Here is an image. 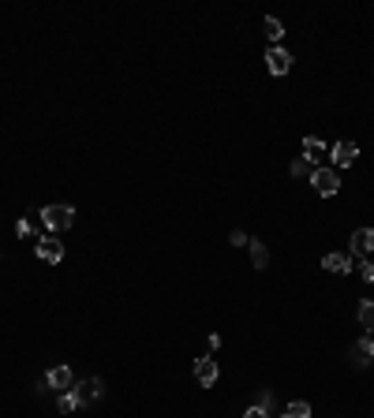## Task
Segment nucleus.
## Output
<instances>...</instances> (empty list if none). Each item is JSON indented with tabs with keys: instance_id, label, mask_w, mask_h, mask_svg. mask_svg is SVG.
<instances>
[{
	"instance_id": "obj_2",
	"label": "nucleus",
	"mask_w": 374,
	"mask_h": 418,
	"mask_svg": "<svg viewBox=\"0 0 374 418\" xmlns=\"http://www.w3.org/2000/svg\"><path fill=\"white\" fill-rule=\"evenodd\" d=\"M311 187L322 194V198H333V194L341 191V180H337V169H333V164H322V169L311 172Z\"/></svg>"
},
{
	"instance_id": "obj_14",
	"label": "nucleus",
	"mask_w": 374,
	"mask_h": 418,
	"mask_svg": "<svg viewBox=\"0 0 374 418\" xmlns=\"http://www.w3.org/2000/svg\"><path fill=\"white\" fill-rule=\"evenodd\" d=\"M281 418H311V403H307V399H292Z\"/></svg>"
},
{
	"instance_id": "obj_19",
	"label": "nucleus",
	"mask_w": 374,
	"mask_h": 418,
	"mask_svg": "<svg viewBox=\"0 0 374 418\" xmlns=\"http://www.w3.org/2000/svg\"><path fill=\"white\" fill-rule=\"evenodd\" d=\"M229 243H232V247H247V243H251V236H247V231H232Z\"/></svg>"
},
{
	"instance_id": "obj_10",
	"label": "nucleus",
	"mask_w": 374,
	"mask_h": 418,
	"mask_svg": "<svg viewBox=\"0 0 374 418\" xmlns=\"http://www.w3.org/2000/svg\"><path fill=\"white\" fill-rule=\"evenodd\" d=\"M45 381H49V388H60V392H71V388H75V374H71L68 366H53L49 374H45Z\"/></svg>"
},
{
	"instance_id": "obj_22",
	"label": "nucleus",
	"mask_w": 374,
	"mask_h": 418,
	"mask_svg": "<svg viewBox=\"0 0 374 418\" xmlns=\"http://www.w3.org/2000/svg\"><path fill=\"white\" fill-rule=\"evenodd\" d=\"M359 276L371 284V281H374V265H371V262H363V265H359Z\"/></svg>"
},
{
	"instance_id": "obj_18",
	"label": "nucleus",
	"mask_w": 374,
	"mask_h": 418,
	"mask_svg": "<svg viewBox=\"0 0 374 418\" xmlns=\"http://www.w3.org/2000/svg\"><path fill=\"white\" fill-rule=\"evenodd\" d=\"M311 172H315V169L303 161V157H296V161H292V175H296V180H303V175H311Z\"/></svg>"
},
{
	"instance_id": "obj_3",
	"label": "nucleus",
	"mask_w": 374,
	"mask_h": 418,
	"mask_svg": "<svg viewBox=\"0 0 374 418\" xmlns=\"http://www.w3.org/2000/svg\"><path fill=\"white\" fill-rule=\"evenodd\" d=\"M355 142L352 138H341L337 146H330V161H333V169H348V164H355Z\"/></svg>"
},
{
	"instance_id": "obj_5",
	"label": "nucleus",
	"mask_w": 374,
	"mask_h": 418,
	"mask_svg": "<svg viewBox=\"0 0 374 418\" xmlns=\"http://www.w3.org/2000/svg\"><path fill=\"white\" fill-rule=\"evenodd\" d=\"M266 68H270V75H288L292 71V53H285L281 45H273V49L266 53Z\"/></svg>"
},
{
	"instance_id": "obj_16",
	"label": "nucleus",
	"mask_w": 374,
	"mask_h": 418,
	"mask_svg": "<svg viewBox=\"0 0 374 418\" xmlns=\"http://www.w3.org/2000/svg\"><path fill=\"white\" fill-rule=\"evenodd\" d=\"M57 407H60V411H64V415H71V411H79V399H75V392H60V403H57Z\"/></svg>"
},
{
	"instance_id": "obj_11",
	"label": "nucleus",
	"mask_w": 374,
	"mask_h": 418,
	"mask_svg": "<svg viewBox=\"0 0 374 418\" xmlns=\"http://www.w3.org/2000/svg\"><path fill=\"white\" fill-rule=\"evenodd\" d=\"M322 269H330V273L344 276V273H352V258L348 254H326L322 258Z\"/></svg>"
},
{
	"instance_id": "obj_9",
	"label": "nucleus",
	"mask_w": 374,
	"mask_h": 418,
	"mask_svg": "<svg viewBox=\"0 0 374 418\" xmlns=\"http://www.w3.org/2000/svg\"><path fill=\"white\" fill-rule=\"evenodd\" d=\"M38 258H41V262H49V265H57L64 258V243H60V239H53V236H41L38 239Z\"/></svg>"
},
{
	"instance_id": "obj_4",
	"label": "nucleus",
	"mask_w": 374,
	"mask_h": 418,
	"mask_svg": "<svg viewBox=\"0 0 374 418\" xmlns=\"http://www.w3.org/2000/svg\"><path fill=\"white\" fill-rule=\"evenodd\" d=\"M326 157H330V146H326L322 138H315V135H311V138H303V161L311 164V169H315V164L322 169Z\"/></svg>"
},
{
	"instance_id": "obj_21",
	"label": "nucleus",
	"mask_w": 374,
	"mask_h": 418,
	"mask_svg": "<svg viewBox=\"0 0 374 418\" xmlns=\"http://www.w3.org/2000/svg\"><path fill=\"white\" fill-rule=\"evenodd\" d=\"M15 236H34V225H30V220H19V225H15Z\"/></svg>"
},
{
	"instance_id": "obj_17",
	"label": "nucleus",
	"mask_w": 374,
	"mask_h": 418,
	"mask_svg": "<svg viewBox=\"0 0 374 418\" xmlns=\"http://www.w3.org/2000/svg\"><path fill=\"white\" fill-rule=\"evenodd\" d=\"M262 26H266V34H270L273 41H281V34H285V26H281V19H273V15H266V23H262Z\"/></svg>"
},
{
	"instance_id": "obj_15",
	"label": "nucleus",
	"mask_w": 374,
	"mask_h": 418,
	"mask_svg": "<svg viewBox=\"0 0 374 418\" xmlns=\"http://www.w3.org/2000/svg\"><path fill=\"white\" fill-rule=\"evenodd\" d=\"M359 325L367 329V336L374 332V299H363L359 303Z\"/></svg>"
},
{
	"instance_id": "obj_13",
	"label": "nucleus",
	"mask_w": 374,
	"mask_h": 418,
	"mask_svg": "<svg viewBox=\"0 0 374 418\" xmlns=\"http://www.w3.org/2000/svg\"><path fill=\"white\" fill-rule=\"evenodd\" d=\"M251 262H254V269H266L270 265V250H266V243H259V239H251Z\"/></svg>"
},
{
	"instance_id": "obj_8",
	"label": "nucleus",
	"mask_w": 374,
	"mask_h": 418,
	"mask_svg": "<svg viewBox=\"0 0 374 418\" xmlns=\"http://www.w3.org/2000/svg\"><path fill=\"white\" fill-rule=\"evenodd\" d=\"M217 374H221V370H217V359H198L195 362V381L203 388H214L217 385Z\"/></svg>"
},
{
	"instance_id": "obj_6",
	"label": "nucleus",
	"mask_w": 374,
	"mask_h": 418,
	"mask_svg": "<svg viewBox=\"0 0 374 418\" xmlns=\"http://www.w3.org/2000/svg\"><path fill=\"white\" fill-rule=\"evenodd\" d=\"M71 392H75L79 407H86V403H94V399H102V381H97V377H86V381H79Z\"/></svg>"
},
{
	"instance_id": "obj_23",
	"label": "nucleus",
	"mask_w": 374,
	"mask_h": 418,
	"mask_svg": "<svg viewBox=\"0 0 374 418\" xmlns=\"http://www.w3.org/2000/svg\"><path fill=\"white\" fill-rule=\"evenodd\" d=\"M243 418H270V411H262V407L254 403V407H247V415H243Z\"/></svg>"
},
{
	"instance_id": "obj_20",
	"label": "nucleus",
	"mask_w": 374,
	"mask_h": 418,
	"mask_svg": "<svg viewBox=\"0 0 374 418\" xmlns=\"http://www.w3.org/2000/svg\"><path fill=\"white\" fill-rule=\"evenodd\" d=\"M259 407H262V411H270V407H273V392H270V388H262V392H259Z\"/></svg>"
},
{
	"instance_id": "obj_1",
	"label": "nucleus",
	"mask_w": 374,
	"mask_h": 418,
	"mask_svg": "<svg viewBox=\"0 0 374 418\" xmlns=\"http://www.w3.org/2000/svg\"><path fill=\"white\" fill-rule=\"evenodd\" d=\"M41 225L49 228V231H68L71 225H75V209L60 206V202H57V206H45L41 209Z\"/></svg>"
},
{
	"instance_id": "obj_12",
	"label": "nucleus",
	"mask_w": 374,
	"mask_h": 418,
	"mask_svg": "<svg viewBox=\"0 0 374 418\" xmlns=\"http://www.w3.org/2000/svg\"><path fill=\"white\" fill-rule=\"evenodd\" d=\"M371 355H374V340H371V336H363V340L352 348V362H355V366H367Z\"/></svg>"
},
{
	"instance_id": "obj_7",
	"label": "nucleus",
	"mask_w": 374,
	"mask_h": 418,
	"mask_svg": "<svg viewBox=\"0 0 374 418\" xmlns=\"http://www.w3.org/2000/svg\"><path fill=\"white\" fill-rule=\"evenodd\" d=\"M371 250H374V228H355V231H352V254L367 262Z\"/></svg>"
}]
</instances>
